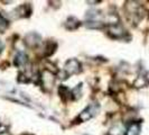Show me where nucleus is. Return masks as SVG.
Returning <instances> with one entry per match:
<instances>
[{
    "label": "nucleus",
    "instance_id": "a211bd4d",
    "mask_svg": "<svg viewBox=\"0 0 149 135\" xmlns=\"http://www.w3.org/2000/svg\"><path fill=\"white\" fill-rule=\"evenodd\" d=\"M0 135H10V134H9L8 132H1V133H0Z\"/></svg>",
    "mask_w": 149,
    "mask_h": 135
},
{
    "label": "nucleus",
    "instance_id": "7ed1b4c3",
    "mask_svg": "<svg viewBox=\"0 0 149 135\" xmlns=\"http://www.w3.org/2000/svg\"><path fill=\"white\" fill-rule=\"evenodd\" d=\"M40 80H42V84L44 87V89L46 91H49L52 90V88L54 87V83H55V75L53 72L48 71L45 69L44 72L42 73V77H40Z\"/></svg>",
    "mask_w": 149,
    "mask_h": 135
},
{
    "label": "nucleus",
    "instance_id": "9b49d317",
    "mask_svg": "<svg viewBox=\"0 0 149 135\" xmlns=\"http://www.w3.org/2000/svg\"><path fill=\"white\" fill-rule=\"evenodd\" d=\"M109 135H125V128L122 125H116L109 131Z\"/></svg>",
    "mask_w": 149,
    "mask_h": 135
},
{
    "label": "nucleus",
    "instance_id": "1a4fd4ad",
    "mask_svg": "<svg viewBox=\"0 0 149 135\" xmlns=\"http://www.w3.org/2000/svg\"><path fill=\"white\" fill-rule=\"evenodd\" d=\"M58 91H60V95H61V98H62V99H64V100L72 99V90H70L67 87H65V86H61Z\"/></svg>",
    "mask_w": 149,
    "mask_h": 135
},
{
    "label": "nucleus",
    "instance_id": "2eb2a0df",
    "mask_svg": "<svg viewBox=\"0 0 149 135\" xmlns=\"http://www.w3.org/2000/svg\"><path fill=\"white\" fill-rule=\"evenodd\" d=\"M8 25H9V22H8V20L3 17V16L0 14V32L1 33H3L5 30H6V28L8 27Z\"/></svg>",
    "mask_w": 149,
    "mask_h": 135
},
{
    "label": "nucleus",
    "instance_id": "39448f33",
    "mask_svg": "<svg viewBox=\"0 0 149 135\" xmlns=\"http://www.w3.org/2000/svg\"><path fill=\"white\" fill-rule=\"evenodd\" d=\"M108 34L109 36L113 38H121L125 36V30L122 28V26H120L118 24H112L108 27Z\"/></svg>",
    "mask_w": 149,
    "mask_h": 135
},
{
    "label": "nucleus",
    "instance_id": "f3484780",
    "mask_svg": "<svg viewBox=\"0 0 149 135\" xmlns=\"http://www.w3.org/2000/svg\"><path fill=\"white\" fill-rule=\"evenodd\" d=\"M3 49H5V44L2 43V41L0 39V54L2 53V51H3Z\"/></svg>",
    "mask_w": 149,
    "mask_h": 135
},
{
    "label": "nucleus",
    "instance_id": "f257e3e1",
    "mask_svg": "<svg viewBox=\"0 0 149 135\" xmlns=\"http://www.w3.org/2000/svg\"><path fill=\"white\" fill-rule=\"evenodd\" d=\"M99 110H100V105H99L97 103L91 104V105L88 106V107L77 116V120H79L77 123H85V122L90 120L91 118H93V117L97 115V112H99Z\"/></svg>",
    "mask_w": 149,
    "mask_h": 135
},
{
    "label": "nucleus",
    "instance_id": "4468645a",
    "mask_svg": "<svg viewBox=\"0 0 149 135\" xmlns=\"http://www.w3.org/2000/svg\"><path fill=\"white\" fill-rule=\"evenodd\" d=\"M81 89H82V83L77 84L74 89L72 90V98L77 99L79 97H81Z\"/></svg>",
    "mask_w": 149,
    "mask_h": 135
},
{
    "label": "nucleus",
    "instance_id": "9d476101",
    "mask_svg": "<svg viewBox=\"0 0 149 135\" xmlns=\"http://www.w3.org/2000/svg\"><path fill=\"white\" fill-rule=\"evenodd\" d=\"M55 49H56V43L55 42H47L46 45H45V50H44L45 56L52 55L53 53L55 52Z\"/></svg>",
    "mask_w": 149,
    "mask_h": 135
},
{
    "label": "nucleus",
    "instance_id": "f03ea898",
    "mask_svg": "<svg viewBox=\"0 0 149 135\" xmlns=\"http://www.w3.org/2000/svg\"><path fill=\"white\" fill-rule=\"evenodd\" d=\"M80 71H81V63L79 62V60H76V59H70L65 63V65H64L63 73H64L65 79H66L67 77L77 75Z\"/></svg>",
    "mask_w": 149,
    "mask_h": 135
},
{
    "label": "nucleus",
    "instance_id": "423d86ee",
    "mask_svg": "<svg viewBox=\"0 0 149 135\" xmlns=\"http://www.w3.org/2000/svg\"><path fill=\"white\" fill-rule=\"evenodd\" d=\"M14 62H15L16 67H18V68L24 67V65H26V64L28 63V56H27V54L25 52L18 51V52L16 53Z\"/></svg>",
    "mask_w": 149,
    "mask_h": 135
},
{
    "label": "nucleus",
    "instance_id": "f8f14e48",
    "mask_svg": "<svg viewBox=\"0 0 149 135\" xmlns=\"http://www.w3.org/2000/svg\"><path fill=\"white\" fill-rule=\"evenodd\" d=\"M147 83H148L147 78L143 77V75H139V77L136 79V81H134V87H137V88H141V87H145Z\"/></svg>",
    "mask_w": 149,
    "mask_h": 135
},
{
    "label": "nucleus",
    "instance_id": "20e7f679",
    "mask_svg": "<svg viewBox=\"0 0 149 135\" xmlns=\"http://www.w3.org/2000/svg\"><path fill=\"white\" fill-rule=\"evenodd\" d=\"M24 41H25V44L27 45L28 47L34 49V47H37L38 45L40 44L42 37H40V35L37 34V33L31 32V33H28V34L25 36Z\"/></svg>",
    "mask_w": 149,
    "mask_h": 135
},
{
    "label": "nucleus",
    "instance_id": "0eeeda50",
    "mask_svg": "<svg viewBox=\"0 0 149 135\" xmlns=\"http://www.w3.org/2000/svg\"><path fill=\"white\" fill-rule=\"evenodd\" d=\"M140 133V124L137 122H132L126 131V135H139Z\"/></svg>",
    "mask_w": 149,
    "mask_h": 135
},
{
    "label": "nucleus",
    "instance_id": "dca6fc26",
    "mask_svg": "<svg viewBox=\"0 0 149 135\" xmlns=\"http://www.w3.org/2000/svg\"><path fill=\"white\" fill-rule=\"evenodd\" d=\"M17 80L19 81V82H29V78L27 77L26 75H24V73H19V75H18V78H17Z\"/></svg>",
    "mask_w": 149,
    "mask_h": 135
},
{
    "label": "nucleus",
    "instance_id": "6e6552de",
    "mask_svg": "<svg viewBox=\"0 0 149 135\" xmlns=\"http://www.w3.org/2000/svg\"><path fill=\"white\" fill-rule=\"evenodd\" d=\"M79 26H80V22L76 18H74V17H70L66 20V22H65V27L70 30H76Z\"/></svg>",
    "mask_w": 149,
    "mask_h": 135
},
{
    "label": "nucleus",
    "instance_id": "ddd939ff",
    "mask_svg": "<svg viewBox=\"0 0 149 135\" xmlns=\"http://www.w3.org/2000/svg\"><path fill=\"white\" fill-rule=\"evenodd\" d=\"M86 26L89 28H102L103 24L102 22H97V20H89L86 22Z\"/></svg>",
    "mask_w": 149,
    "mask_h": 135
}]
</instances>
